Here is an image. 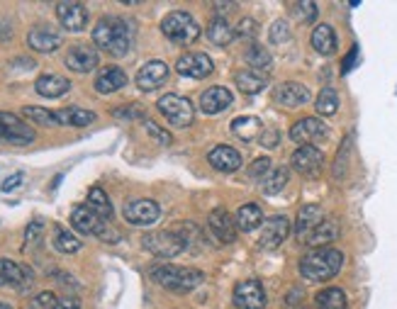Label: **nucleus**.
<instances>
[{
	"mask_svg": "<svg viewBox=\"0 0 397 309\" xmlns=\"http://www.w3.org/2000/svg\"><path fill=\"white\" fill-rule=\"evenodd\" d=\"M54 248L59 253H79L81 248H83V241L79 239L76 234H71L69 229H61V227H56L54 231Z\"/></svg>",
	"mask_w": 397,
	"mask_h": 309,
	"instance_id": "nucleus-37",
	"label": "nucleus"
},
{
	"mask_svg": "<svg viewBox=\"0 0 397 309\" xmlns=\"http://www.w3.org/2000/svg\"><path fill=\"white\" fill-rule=\"evenodd\" d=\"M290 181V171L286 166H278V168H271V173L263 178V193L266 195H278L281 190H286Z\"/></svg>",
	"mask_w": 397,
	"mask_h": 309,
	"instance_id": "nucleus-36",
	"label": "nucleus"
},
{
	"mask_svg": "<svg viewBox=\"0 0 397 309\" xmlns=\"http://www.w3.org/2000/svg\"><path fill=\"white\" fill-rule=\"evenodd\" d=\"M124 86H127V74L120 66H108L96 76V91L103 95L120 91Z\"/></svg>",
	"mask_w": 397,
	"mask_h": 309,
	"instance_id": "nucleus-27",
	"label": "nucleus"
},
{
	"mask_svg": "<svg viewBox=\"0 0 397 309\" xmlns=\"http://www.w3.org/2000/svg\"><path fill=\"white\" fill-rule=\"evenodd\" d=\"M234 83H236V88H239L241 93L253 95V93L263 91L266 83H268V81H266V76L256 74V71H236V74H234Z\"/></svg>",
	"mask_w": 397,
	"mask_h": 309,
	"instance_id": "nucleus-34",
	"label": "nucleus"
},
{
	"mask_svg": "<svg viewBox=\"0 0 397 309\" xmlns=\"http://www.w3.org/2000/svg\"><path fill=\"white\" fill-rule=\"evenodd\" d=\"M232 132L239 136L241 141H253L256 136L263 134V124H261L258 117H253V115L236 117L232 122Z\"/></svg>",
	"mask_w": 397,
	"mask_h": 309,
	"instance_id": "nucleus-31",
	"label": "nucleus"
},
{
	"mask_svg": "<svg viewBox=\"0 0 397 309\" xmlns=\"http://www.w3.org/2000/svg\"><path fill=\"white\" fill-rule=\"evenodd\" d=\"M327 136H329V127L322 120H317V117H305V120L295 122L293 127H290V139L300 146H305V144L315 146L317 141H324Z\"/></svg>",
	"mask_w": 397,
	"mask_h": 309,
	"instance_id": "nucleus-9",
	"label": "nucleus"
},
{
	"mask_svg": "<svg viewBox=\"0 0 397 309\" xmlns=\"http://www.w3.org/2000/svg\"><path fill=\"white\" fill-rule=\"evenodd\" d=\"M315 108L322 117H334L339 112V93L334 88H322V93L317 95Z\"/></svg>",
	"mask_w": 397,
	"mask_h": 309,
	"instance_id": "nucleus-38",
	"label": "nucleus"
},
{
	"mask_svg": "<svg viewBox=\"0 0 397 309\" xmlns=\"http://www.w3.org/2000/svg\"><path fill=\"white\" fill-rule=\"evenodd\" d=\"M71 227H74L76 231H81V234H86V236H98L100 241H117L120 239V234L112 231V227H108V222H105L103 217H98L96 212L86 205L74 207V212H71Z\"/></svg>",
	"mask_w": 397,
	"mask_h": 309,
	"instance_id": "nucleus-5",
	"label": "nucleus"
},
{
	"mask_svg": "<svg viewBox=\"0 0 397 309\" xmlns=\"http://www.w3.org/2000/svg\"><path fill=\"white\" fill-rule=\"evenodd\" d=\"M207 161L212 163V168L222 171V173H234V171H239V166H241V153L236 151L234 146L219 144L207 153Z\"/></svg>",
	"mask_w": 397,
	"mask_h": 309,
	"instance_id": "nucleus-23",
	"label": "nucleus"
},
{
	"mask_svg": "<svg viewBox=\"0 0 397 309\" xmlns=\"http://www.w3.org/2000/svg\"><path fill=\"white\" fill-rule=\"evenodd\" d=\"M207 229H210V234H215V239L222 241V243H232L236 239L234 217L229 215L227 210H222V207L212 210V215L207 217Z\"/></svg>",
	"mask_w": 397,
	"mask_h": 309,
	"instance_id": "nucleus-18",
	"label": "nucleus"
},
{
	"mask_svg": "<svg viewBox=\"0 0 397 309\" xmlns=\"http://www.w3.org/2000/svg\"><path fill=\"white\" fill-rule=\"evenodd\" d=\"M234 222H236V229L253 231L263 224V210H261L256 202H246V205H241L239 210H236Z\"/></svg>",
	"mask_w": 397,
	"mask_h": 309,
	"instance_id": "nucleus-29",
	"label": "nucleus"
},
{
	"mask_svg": "<svg viewBox=\"0 0 397 309\" xmlns=\"http://www.w3.org/2000/svg\"><path fill=\"white\" fill-rule=\"evenodd\" d=\"M112 115H115L117 120H139V117H144V108H141V105H137V103L122 105V108L112 110Z\"/></svg>",
	"mask_w": 397,
	"mask_h": 309,
	"instance_id": "nucleus-42",
	"label": "nucleus"
},
{
	"mask_svg": "<svg viewBox=\"0 0 397 309\" xmlns=\"http://www.w3.org/2000/svg\"><path fill=\"white\" fill-rule=\"evenodd\" d=\"M149 275L154 283H159L166 290H174V293H191V290H195L205 280V273L195 268H183V265H171V263L151 265Z\"/></svg>",
	"mask_w": 397,
	"mask_h": 309,
	"instance_id": "nucleus-3",
	"label": "nucleus"
},
{
	"mask_svg": "<svg viewBox=\"0 0 397 309\" xmlns=\"http://www.w3.org/2000/svg\"><path fill=\"white\" fill-rule=\"evenodd\" d=\"M34 141V129L13 112H0V144L25 146Z\"/></svg>",
	"mask_w": 397,
	"mask_h": 309,
	"instance_id": "nucleus-8",
	"label": "nucleus"
},
{
	"mask_svg": "<svg viewBox=\"0 0 397 309\" xmlns=\"http://www.w3.org/2000/svg\"><path fill=\"white\" fill-rule=\"evenodd\" d=\"M22 183H25V173H22V171H17V173H13V176L5 178V183H3V193H13V190L20 188Z\"/></svg>",
	"mask_w": 397,
	"mask_h": 309,
	"instance_id": "nucleus-49",
	"label": "nucleus"
},
{
	"mask_svg": "<svg viewBox=\"0 0 397 309\" xmlns=\"http://www.w3.org/2000/svg\"><path fill=\"white\" fill-rule=\"evenodd\" d=\"M32 270L27 265H20L10 258H0V285L22 290L27 283H32Z\"/></svg>",
	"mask_w": 397,
	"mask_h": 309,
	"instance_id": "nucleus-22",
	"label": "nucleus"
},
{
	"mask_svg": "<svg viewBox=\"0 0 397 309\" xmlns=\"http://www.w3.org/2000/svg\"><path fill=\"white\" fill-rule=\"evenodd\" d=\"M256 32H258V25L251 20V17H244V20H241L239 25H236V29H234L236 37H244V39L246 37L253 39V37H256Z\"/></svg>",
	"mask_w": 397,
	"mask_h": 309,
	"instance_id": "nucleus-46",
	"label": "nucleus"
},
{
	"mask_svg": "<svg viewBox=\"0 0 397 309\" xmlns=\"http://www.w3.org/2000/svg\"><path fill=\"white\" fill-rule=\"evenodd\" d=\"M356 56H358V49H356V46H353V49L348 51V56H346V61H343V66H341L343 74H348V71L353 69V64H356Z\"/></svg>",
	"mask_w": 397,
	"mask_h": 309,
	"instance_id": "nucleus-52",
	"label": "nucleus"
},
{
	"mask_svg": "<svg viewBox=\"0 0 397 309\" xmlns=\"http://www.w3.org/2000/svg\"><path fill=\"white\" fill-rule=\"evenodd\" d=\"M10 37H13V25H10L5 17H0V41H5Z\"/></svg>",
	"mask_w": 397,
	"mask_h": 309,
	"instance_id": "nucleus-51",
	"label": "nucleus"
},
{
	"mask_svg": "<svg viewBox=\"0 0 397 309\" xmlns=\"http://www.w3.org/2000/svg\"><path fill=\"white\" fill-rule=\"evenodd\" d=\"M293 10L298 13L300 20H305V22H315L317 20V3H312V0H302V3H295L293 5Z\"/></svg>",
	"mask_w": 397,
	"mask_h": 309,
	"instance_id": "nucleus-41",
	"label": "nucleus"
},
{
	"mask_svg": "<svg viewBox=\"0 0 397 309\" xmlns=\"http://www.w3.org/2000/svg\"><path fill=\"white\" fill-rule=\"evenodd\" d=\"M39 236H41V222H32L25 231V251L39 241Z\"/></svg>",
	"mask_w": 397,
	"mask_h": 309,
	"instance_id": "nucleus-48",
	"label": "nucleus"
},
{
	"mask_svg": "<svg viewBox=\"0 0 397 309\" xmlns=\"http://www.w3.org/2000/svg\"><path fill=\"white\" fill-rule=\"evenodd\" d=\"M246 61L251 64L253 69H258V71H266V69L273 66V59H271V54L263 49V46H258V44H251L246 49Z\"/></svg>",
	"mask_w": 397,
	"mask_h": 309,
	"instance_id": "nucleus-40",
	"label": "nucleus"
},
{
	"mask_svg": "<svg viewBox=\"0 0 397 309\" xmlns=\"http://www.w3.org/2000/svg\"><path fill=\"white\" fill-rule=\"evenodd\" d=\"M234 307L239 309H263L266 293L258 280H244L234 288Z\"/></svg>",
	"mask_w": 397,
	"mask_h": 309,
	"instance_id": "nucleus-17",
	"label": "nucleus"
},
{
	"mask_svg": "<svg viewBox=\"0 0 397 309\" xmlns=\"http://www.w3.org/2000/svg\"><path fill=\"white\" fill-rule=\"evenodd\" d=\"M56 309H79V305H76V302L74 300H59V307Z\"/></svg>",
	"mask_w": 397,
	"mask_h": 309,
	"instance_id": "nucleus-53",
	"label": "nucleus"
},
{
	"mask_svg": "<svg viewBox=\"0 0 397 309\" xmlns=\"http://www.w3.org/2000/svg\"><path fill=\"white\" fill-rule=\"evenodd\" d=\"M0 309H13L10 305H5V302H0Z\"/></svg>",
	"mask_w": 397,
	"mask_h": 309,
	"instance_id": "nucleus-55",
	"label": "nucleus"
},
{
	"mask_svg": "<svg viewBox=\"0 0 397 309\" xmlns=\"http://www.w3.org/2000/svg\"><path fill=\"white\" fill-rule=\"evenodd\" d=\"M161 217V207H159V202L154 200H132L124 205V219H127L129 224H134V227H149L156 219Z\"/></svg>",
	"mask_w": 397,
	"mask_h": 309,
	"instance_id": "nucleus-10",
	"label": "nucleus"
},
{
	"mask_svg": "<svg viewBox=\"0 0 397 309\" xmlns=\"http://www.w3.org/2000/svg\"><path fill=\"white\" fill-rule=\"evenodd\" d=\"M341 265H343V253L339 248H331V246L312 248L310 253H305L300 258V275L312 283H324V280H331L334 275H339Z\"/></svg>",
	"mask_w": 397,
	"mask_h": 309,
	"instance_id": "nucleus-2",
	"label": "nucleus"
},
{
	"mask_svg": "<svg viewBox=\"0 0 397 309\" xmlns=\"http://www.w3.org/2000/svg\"><path fill=\"white\" fill-rule=\"evenodd\" d=\"M176 71L186 78H207L215 71V64L207 54H200V51H193V54H183L179 61H176Z\"/></svg>",
	"mask_w": 397,
	"mask_h": 309,
	"instance_id": "nucleus-12",
	"label": "nucleus"
},
{
	"mask_svg": "<svg viewBox=\"0 0 397 309\" xmlns=\"http://www.w3.org/2000/svg\"><path fill=\"white\" fill-rule=\"evenodd\" d=\"M32 307L34 309H56L59 307V297L54 293H39L32 300Z\"/></svg>",
	"mask_w": 397,
	"mask_h": 309,
	"instance_id": "nucleus-47",
	"label": "nucleus"
},
{
	"mask_svg": "<svg viewBox=\"0 0 397 309\" xmlns=\"http://www.w3.org/2000/svg\"><path fill=\"white\" fill-rule=\"evenodd\" d=\"M310 41H312V49L322 56L336 54V46H339V41H336V32H334V27L331 25H317Z\"/></svg>",
	"mask_w": 397,
	"mask_h": 309,
	"instance_id": "nucleus-28",
	"label": "nucleus"
},
{
	"mask_svg": "<svg viewBox=\"0 0 397 309\" xmlns=\"http://www.w3.org/2000/svg\"><path fill=\"white\" fill-rule=\"evenodd\" d=\"M56 17L66 32H83L88 27V10L76 0H61L56 3Z\"/></svg>",
	"mask_w": 397,
	"mask_h": 309,
	"instance_id": "nucleus-11",
	"label": "nucleus"
},
{
	"mask_svg": "<svg viewBox=\"0 0 397 309\" xmlns=\"http://www.w3.org/2000/svg\"><path fill=\"white\" fill-rule=\"evenodd\" d=\"M169 74H171V69L166 66L164 61L144 64V66L139 69V74H137V88H139V91H144V93L156 91V88H161L164 83L169 81Z\"/></svg>",
	"mask_w": 397,
	"mask_h": 309,
	"instance_id": "nucleus-20",
	"label": "nucleus"
},
{
	"mask_svg": "<svg viewBox=\"0 0 397 309\" xmlns=\"http://www.w3.org/2000/svg\"><path fill=\"white\" fill-rule=\"evenodd\" d=\"M156 108L166 120L174 124V127H188V124H193V120H195L193 103L188 98L176 95V93H169V95H164V98H159Z\"/></svg>",
	"mask_w": 397,
	"mask_h": 309,
	"instance_id": "nucleus-7",
	"label": "nucleus"
},
{
	"mask_svg": "<svg viewBox=\"0 0 397 309\" xmlns=\"http://www.w3.org/2000/svg\"><path fill=\"white\" fill-rule=\"evenodd\" d=\"M317 309H348L346 293L341 288H324L322 293L315 295Z\"/></svg>",
	"mask_w": 397,
	"mask_h": 309,
	"instance_id": "nucleus-32",
	"label": "nucleus"
},
{
	"mask_svg": "<svg viewBox=\"0 0 397 309\" xmlns=\"http://www.w3.org/2000/svg\"><path fill=\"white\" fill-rule=\"evenodd\" d=\"M268 39L273 41V44H283V41H288L290 39V27H288V22L286 20H278L271 25L268 29Z\"/></svg>",
	"mask_w": 397,
	"mask_h": 309,
	"instance_id": "nucleus-43",
	"label": "nucleus"
},
{
	"mask_svg": "<svg viewBox=\"0 0 397 309\" xmlns=\"http://www.w3.org/2000/svg\"><path fill=\"white\" fill-rule=\"evenodd\" d=\"M324 222V212L322 207L317 205H305L302 210L298 212V222H295V239L300 243L307 239V234H310L312 229L319 227V224Z\"/></svg>",
	"mask_w": 397,
	"mask_h": 309,
	"instance_id": "nucleus-24",
	"label": "nucleus"
},
{
	"mask_svg": "<svg viewBox=\"0 0 397 309\" xmlns=\"http://www.w3.org/2000/svg\"><path fill=\"white\" fill-rule=\"evenodd\" d=\"M215 8L222 10V13H229V10H236V3H217Z\"/></svg>",
	"mask_w": 397,
	"mask_h": 309,
	"instance_id": "nucleus-54",
	"label": "nucleus"
},
{
	"mask_svg": "<svg viewBox=\"0 0 397 309\" xmlns=\"http://www.w3.org/2000/svg\"><path fill=\"white\" fill-rule=\"evenodd\" d=\"M246 173H248V178H266L271 173V158L268 156L256 158V161L246 168Z\"/></svg>",
	"mask_w": 397,
	"mask_h": 309,
	"instance_id": "nucleus-44",
	"label": "nucleus"
},
{
	"mask_svg": "<svg viewBox=\"0 0 397 309\" xmlns=\"http://www.w3.org/2000/svg\"><path fill=\"white\" fill-rule=\"evenodd\" d=\"M258 141H261V146L273 148V146H278V141H281V134H278L276 129H263V134L258 136Z\"/></svg>",
	"mask_w": 397,
	"mask_h": 309,
	"instance_id": "nucleus-50",
	"label": "nucleus"
},
{
	"mask_svg": "<svg viewBox=\"0 0 397 309\" xmlns=\"http://www.w3.org/2000/svg\"><path fill=\"white\" fill-rule=\"evenodd\" d=\"M207 39L217 46H227L229 41L234 39V29L229 27V22L224 20V17H215V20L210 22V27H207Z\"/></svg>",
	"mask_w": 397,
	"mask_h": 309,
	"instance_id": "nucleus-35",
	"label": "nucleus"
},
{
	"mask_svg": "<svg viewBox=\"0 0 397 309\" xmlns=\"http://www.w3.org/2000/svg\"><path fill=\"white\" fill-rule=\"evenodd\" d=\"M27 44L32 51H39V54H51L56 51L59 46L64 44V37L56 32V29L46 27V25H37L27 32Z\"/></svg>",
	"mask_w": 397,
	"mask_h": 309,
	"instance_id": "nucleus-15",
	"label": "nucleus"
},
{
	"mask_svg": "<svg viewBox=\"0 0 397 309\" xmlns=\"http://www.w3.org/2000/svg\"><path fill=\"white\" fill-rule=\"evenodd\" d=\"M141 246L146 248L149 253L159 255V258H176L179 253L186 251V243L179 236V231L174 227L166 231H151L141 239Z\"/></svg>",
	"mask_w": 397,
	"mask_h": 309,
	"instance_id": "nucleus-6",
	"label": "nucleus"
},
{
	"mask_svg": "<svg viewBox=\"0 0 397 309\" xmlns=\"http://www.w3.org/2000/svg\"><path fill=\"white\" fill-rule=\"evenodd\" d=\"M144 129L154 136V139L159 141V144H164V146H169L171 141H174V139H171V134H169V132H164V129L159 127L156 122H151V120H144Z\"/></svg>",
	"mask_w": 397,
	"mask_h": 309,
	"instance_id": "nucleus-45",
	"label": "nucleus"
},
{
	"mask_svg": "<svg viewBox=\"0 0 397 309\" xmlns=\"http://www.w3.org/2000/svg\"><path fill=\"white\" fill-rule=\"evenodd\" d=\"M310 91H307V86H302V83H281V86H276L273 91V100L278 105H283V108H302V105L310 103Z\"/></svg>",
	"mask_w": 397,
	"mask_h": 309,
	"instance_id": "nucleus-19",
	"label": "nucleus"
},
{
	"mask_svg": "<svg viewBox=\"0 0 397 309\" xmlns=\"http://www.w3.org/2000/svg\"><path fill=\"white\" fill-rule=\"evenodd\" d=\"M336 236H339V224L324 219L319 227H315L310 234H307V239L302 243H305V246H312V248H324V246H329V243L334 241Z\"/></svg>",
	"mask_w": 397,
	"mask_h": 309,
	"instance_id": "nucleus-30",
	"label": "nucleus"
},
{
	"mask_svg": "<svg viewBox=\"0 0 397 309\" xmlns=\"http://www.w3.org/2000/svg\"><path fill=\"white\" fill-rule=\"evenodd\" d=\"M86 207H91V210L103 219H112V215H115L112 202L103 188H91V193H88V198H86Z\"/></svg>",
	"mask_w": 397,
	"mask_h": 309,
	"instance_id": "nucleus-33",
	"label": "nucleus"
},
{
	"mask_svg": "<svg viewBox=\"0 0 397 309\" xmlns=\"http://www.w3.org/2000/svg\"><path fill=\"white\" fill-rule=\"evenodd\" d=\"M22 115H25L27 120H32V122L41 124V127H56L54 110L37 108V105H27V108H22Z\"/></svg>",
	"mask_w": 397,
	"mask_h": 309,
	"instance_id": "nucleus-39",
	"label": "nucleus"
},
{
	"mask_svg": "<svg viewBox=\"0 0 397 309\" xmlns=\"http://www.w3.org/2000/svg\"><path fill=\"white\" fill-rule=\"evenodd\" d=\"M64 64H66V69L74 71V74H91V71L98 69L100 54L88 44H76V46H71L69 49Z\"/></svg>",
	"mask_w": 397,
	"mask_h": 309,
	"instance_id": "nucleus-13",
	"label": "nucleus"
},
{
	"mask_svg": "<svg viewBox=\"0 0 397 309\" xmlns=\"http://www.w3.org/2000/svg\"><path fill=\"white\" fill-rule=\"evenodd\" d=\"M34 91H37L41 98L56 100L71 91V81L64 78V76H56V74H44L34 81Z\"/></svg>",
	"mask_w": 397,
	"mask_h": 309,
	"instance_id": "nucleus-25",
	"label": "nucleus"
},
{
	"mask_svg": "<svg viewBox=\"0 0 397 309\" xmlns=\"http://www.w3.org/2000/svg\"><path fill=\"white\" fill-rule=\"evenodd\" d=\"M290 229H293V227H290L288 217H271V219H266L263 231H261V239H258V246L273 251V248H278L290 236Z\"/></svg>",
	"mask_w": 397,
	"mask_h": 309,
	"instance_id": "nucleus-16",
	"label": "nucleus"
},
{
	"mask_svg": "<svg viewBox=\"0 0 397 309\" xmlns=\"http://www.w3.org/2000/svg\"><path fill=\"white\" fill-rule=\"evenodd\" d=\"M93 44L112 56H124L132 46V29L122 17L105 15L93 27Z\"/></svg>",
	"mask_w": 397,
	"mask_h": 309,
	"instance_id": "nucleus-1",
	"label": "nucleus"
},
{
	"mask_svg": "<svg viewBox=\"0 0 397 309\" xmlns=\"http://www.w3.org/2000/svg\"><path fill=\"white\" fill-rule=\"evenodd\" d=\"M56 127H88L96 122V112L83 110V108H64L54 110Z\"/></svg>",
	"mask_w": 397,
	"mask_h": 309,
	"instance_id": "nucleus-26",
	"label": "nucleus"
},
{
	"mask_svg": "<svg viewBox=\"0 0 397 309\" xmlns=\"http://www.w3.org/2000/svg\"><path fill=\"white\" fill-rule=\"evenodd\" d=\"M293 168L307 178H315L324 168V153L312 144L298 146V151L293 153Z\"/></svg>",
	"mask_w": 397,
	"mask_h": 309,
	"instance_id": "nucleus-14",
	"label": "nucleus"
},
{
	"mask_svg": "<svg viewBox=\"0 0 397 309\" xmlns=\"http://www.w3.org/2000/svg\"><path fill=\"white\" fill-rule=\"evenodd\" d=\"M232 103H234L232 91H227L222 86H212L200 95V108H203L205 115H219V112H224Z\"/></svg>",
	"mask_w": 397,
	"mask_h": 309,
	"instance_id": "nucleus-21",
	"label": "nucleus"
},
{
	"mask_svg": "<svg viewBox=\"0 0 397 309\" xmlns=\"http://www.w3.org/2000/svg\"><path fill=\"white\" fill-rule=\"evenodd\" d=\"M161 32L174 44H193L200 37V25L186 10H174V13H169L161 20Z\"/></svg>",
	"mask_w": 397,
	"mask_h": 309,
	"instance_id": "nucleus-4",
	"label": "nucleus"
}]
</instances>
